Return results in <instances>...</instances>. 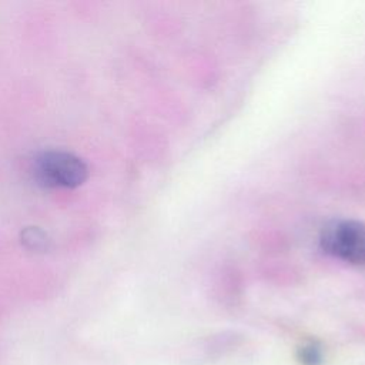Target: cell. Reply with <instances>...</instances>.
I'll use <instances>...</instances> for the list:
<instances>
[{"label": "cell", "instance_id": "6da1fadb", "mask_svg": "<svg viewBox=\"0 0 365 365\" xmlns=\"http://www.w3.org/2000/svg\"><path fill=\"white\" fill-rule=\"evenodd\" d=\"M33 173L38 184L44 187L76 188L86 181L88 168L86 163L73 153L47 150L36 155Z\"/></svg>", "mask_w": 365, "mask_h": 365}, {"label": "cell", "instance_id": "7a4b0ae2", "mask_svg": "<svg viewBox=\"0 0 365 365\" xmlns=\"http://www.w3.org/2000/svg\"><path fill=\"white\" fill-rule=\"evenodd\" d=\"M319 245L339 261L365 265V224L355 220L331 221L321 231Z\"/></svg>", "mask_w": 365, "mask_h": 365}, {"label": "cell", "instance_id": "3957f363", "mask_svg": "<svg viewBox=\"0 0 365 365\" xmlns=\"http://www.w3.org/2000/svg\"><path fill=\"white\" fill-rule=\"evenodd\" d=\"M21 244L33 252H43L48 250L50 240L47 234L38 227H27L21 231Z\"/></svg>", "mask_w": 365, "mask_h": 365}, {"label": "cell", "instance_id": "277c9868", "mask_svg": "<svg viewBox=\"0 0 365 365\" xmlns=\"http://www.w3.org/2000/svg\"><path fill=\"white\" fill-rule=\"evenodd\" d=\"M297 359L301 365H322L324 362L322 346L315 341H308L298 348Z\"/></svg>", "mask_w": 365, "mask_h": 365}]
</instances>
